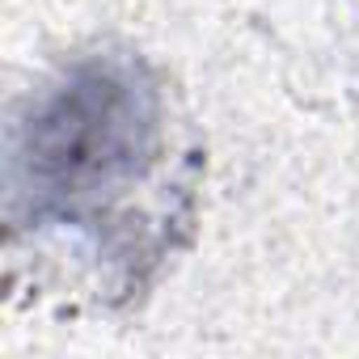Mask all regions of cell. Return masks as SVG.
Listing matches in <instances>:
<instances>
[{"label": "cell", "instance_id": "6da1fadb", "mask_svg": "<svg viewBox=\"0 0 359 359\" xmlns=\"http://www.w3.org/2000/svg\"><path fill=\"white\" fill-rule=\"evenodd\" d=\"M161 144V93L131 55H89L47 85L13 135V195L34 220H76L144 177Z\"/></svg>", "mask_w": 359, "mask_h": 359}]
</instances>
